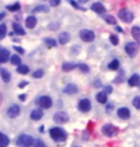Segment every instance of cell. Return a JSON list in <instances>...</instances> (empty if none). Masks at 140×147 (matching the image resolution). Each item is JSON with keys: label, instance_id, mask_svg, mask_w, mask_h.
<instances>
[{"label": "cell", "instance_id": "37", "mask_svg": "<svg viewBox=\"0 0 140 147\" xmlns=\"http://www.w3.org/2000/svg\"><path fill=\"white\" fill-rule=\"evenodd\" d=\"M133 105L137 109H139L140 110V96H138V97H135L134 99H133Z\"/></svg>", "mask_w": 140, "mask_h": 147}, {"label": "cell", "instance_id": "11", "mask_svg": "<svg viewBox=\"0 0 140 147\" xmlns=\"http://www.w3.org/2000/svg\"><path fill=\"white\" fill-rule=\"evenodd\" d=\"M117 115L120 119H129L130 118V110L127 107H122L117 110Z\"/></svg>", "mask_w": 140, "mask_h": 147}, {"label": "cell", "instance_id": "25", "mask_svg": "<svg viewBox=\"0 0 140 147\" xmlns=\"http://www.w3.org/2000/svg\"><path fill=\"white\" fill-rule=\"evenodd\" d=\"M16 70H17L18 74H21V75H26V74L30 72V67L27 66V65H22V64H21V65L17 66Z\"/></svg>", "mask_w": 140, "mask_h": 147}, {"label": "cell", "instance_id": "18", "mask_svg": "<svg viewBox=\"0 0 140 147\" xmlns=\"http://www.w3.org/2000/svg\"><path fill=\"white\" fill-rule=\"evenodd\" d=\"M70 40V33L69 32H62V33L59 34V37H58V42L60 43V44H67L68 42Z\"/></svg>", "mask_w": 140, "mask_h": 147}, {"label": "cell", "instance_id": "24", "mask_svg": "<svg viewBox=\"0 0 140 147\" xmlns=\"http://www.w3.org/2000/svg\"><path fill=\"white\" fill-rule=\"evenodd\" d=\"M76 67H77V65L75 63H64L62 65L63 71H71V70H74V69H76Z\"/></svg>", "mask_w": 140, "mask_h": 147}, {"label": "cell", "instance_id": "2", "mask_svg": "<svg viewBox=\"0 0 140 147\" xmlns=\"http://www.w3.org/2000/svg\"><path fill=\"white\" fill-rule=\"evenodd\" d=\"M33 144H35L33 137L27 134H21L16 139V145L18 147H31V146H33Z\"/></svg>", "mask_w": 140, "mask_h": 147}, {"label": "cell", "instance_id": "26", "mask_svg": "<svg viewBox=\"0 0 140 147\" xmlns=\"http://www.w3.org/2000/svg\"><path fill=\"white\" fill-rule=\"evenodd\" d=\"M108 69L109 70H118L119 69V60L118 59H113V60L108 64Z\"/></svg>", "mask_w": 140, "mask_h": 147}, {"label": "cell", "instance_id": "36", "mask_svg": "<svg viewBox=\"0 0 140 147\" xmlns=\"http://www.w3.org/2000/svg\"><path fill=\"white\" fill-rule=\"evenodd\" d=\"M77 67L80 69L82 72H88V71H90V67H88L86 64H77Z\"/></svg>", "mask_w": 140, "mask_h": 147}, {"label": "cell", "instance_id": "30", "mask_svg": "<svg viewBox=\"0 0 140 147\" xmlns=\"http://www.w3.org/2000/svg\"><path fill=\"white\" fill-rule=\"evenodd\" d=\"M35 12H48L49 11V7L46 6V5H38L33 9Z\"/></svg>", "mask_w": 140, "mask_h": 147}, {"label": "cell", "instance_id": "6", "mask_svg": "<svg viewBox=\"0 0 140 147\" xmlns=\"http://www.w3.org/2000/svg\"><path fill=\"white\" fill-rule=\"evenodd\" d=\"M117 132H118V129H117L114 125H112V124H106V125L102 126V134L108 136V137L117 135Z\"/></svg>", "mask_w": 140, "mask_h": 147}, {"label": "cell", "instance_id": "23", "mask_svg": "<svg viewBox=\"0 0 140 147\" xmlns=\"http://www.w3.org/2000/svg\"><path fill=\"white\" fill-rule=\"evenodd\" d=\"M10 144V139L3 132H0V147H7Z\"/></svg>", "mask_w": 140, "mask_h": 147}, {"label": "cell", "instance_id": "47", "mask_svg": "<svg viewBox=\"0 0 140 147\" xmlns=\"http://www.w3.org/2000/svg\"><path fill=\"white\" fill-rule=\"evenodd\" d=\"M77 1H79V3H87L88 0H77Z\"/></svg>", "mask_w": 140, "mask_h": 147}, {"label": "cell", "instance_id": "19", "mask_svg": "<svg viewBox=\"0 0 140 147\" xmlns=\"http://www.w3.org/2000/svg\"><path fill=\"white\" fill-rule=\"evenodd\" d=\"M0 75H1V79L4 80V82H10L11 80V74L6 69H4V67H0Z\"/></svg>", "mask_w": 140, "mask_h": 147}, {"label": "cell", "instance_id": "7", "mask_svg": "<svg viewBox=\"0 0 140 147\" xmlns=\"http://www.w3.org/2000/svg\"><path fill=\"white\" fill-rule=\"evenodd\" d=\"M53 120L57 124H65L69 121V117L65 112H57L53 115Z\"/></svg>", "mask_w": 140, "mask_h": 147}, {"label": "cell", "instance_id": "16", "mask_svg": "<svg viewBox=\"0 0 140 147\" xmlns=\"http://www.w3.org/2000/svg\"><path fill=\"white\" fill-rule=\"evenodd\" d=\"M91 10L96 13H103L106 11V7L103 6V4H101V3H93L91 5Z\"/></svg>", "mask_w": 140, "mask_h": 147}, {"label": "cell", "instance_id": "44", "mask_svg": "<svg viewBox=\"0 0 140 147\" xmlns=\"http://www.w3.org/2000/svg\"><path fill=\"white\" fill-rule=\"evenodd\" d=\"M116 30L118 31V32H120V33H123V32H124V31H123V28H122V27H119V26H116Z\"/></svg>", "mask_w": 140, "mask_h": 147}, {"label": "cell", "instance_id": "43", "mask_svg": "<svg viewBox=\"0 0 140 147\" xmlns=\"http://www.w3.org/2000/svg\"><path fill=\"white\" fill-rule=\"evenodd\" d=\"M26 97H27L26 94H20V96H18V98H20V100H22V102L26 99Z\"/></svg>", "mask_w": 140, "mask_h": 147}, {"label": "cell", "instance_id": "4", "mask_svg": "<svg viewBox=\"0 0 140 147\" xmlns=\"http://www.w3.org/2000/svg\"><path fill=\"white\" fill-rule=\"evenodd\" d=\"M124 49H125V53H127L130 58H134L135 55L138 54V52H139V45H138V43L129 42V43L125 44Z\"/></svg>", "mask_w": 140, "mask_h": 147}, {"label": "cell", "instance_id": "10", "mask_svg": "<svg viewBox=\"0 0 140 147\" xmlns=\"http://www.w3.org/2000/svg\"><path fill=\"white\" fill-rule=\"evenodd\" d=\"M20 113H21V108L16 104H12L11 107L7 109V117L11 118V119L17 118L18 115H20Z\"/></svg>", "mask_w": 140, "mask_h": 147}, {"label": "cell", "instance_id": "45", "mask_svg": "<svg viewBox=\"0 0 140 147\" xmlns=\"http://www.w3.org/2000/svg\"><path fill=\"white\" fill-rule=\"evenodd\" d=\"M112 108H113V105H112V104H108V105H107V110H108V112H111Z\"/></svg>", "mask_w": 140, "mask_h": 147}, {"label": "cell", "instance_id": "35", "mask_svg": "<svg viewBox=\"0 0 140 147\" xmlns=\"http://www.w3.org/2000/svg\"><path fill=\"white\" fill-rule=\"evenodd\" d=\"M109 40H111V43L113 45H118V43H119V39H118V37H117L116 34H111L109 36Z\"/></svg>", "mask_w": 140, "mask_h": 147}, {"label": "cell", "instance_id": "46", "mask_svg": "<svg viewBox=\"0 0 140 147\" xmlns=\"http://www.w3.org/2000/svg\"><path fill=\"white\" fill-rule=\"evenodd\" d=\"M4 17H5V13H4V12H0V20H3Z\"/></svg>", "mask_w": 140, "mask_h": 147}, {"label": "cell", "instance_id": "13", "mask_svg": "<svg viewBox=\"0 0 140 147\" xmlns=\"http://www.w3.org/2000/svg\"><path fill=\"white\" fill-rule=\"evenodd\" d=\"M77 91H79L77 90V86L74 85V84H68L67 86L64 87V90H63V92H64L65 94H75Z\"/></svg>", "mask_w": 140, "mask_h": 147}, {"label": "cell", "instance_id": "12", "mask_svg": "<svg viewBox=\"0 0 140 147\" xmlns=\"http://www.w3.org/2000/svg\"><path fill=\"white\" fill-rule=\"evenodd\" d=\"M31 119L32 120H35V121H37V120H41L42 118H43V110H42L41 108H37V109H33L31 112Z\"/></svg>", "mask_w": 140, "mask_h": 147}, {"label": "cell", "instance_id": "20", "mask_svg": "<svg viewBox=\"0 0 140 147\" xmlns=\"http://www.w3.org/2000/svg\"><path fill=\"white\" fill-rule=\"evenodd\" d=\"M96 99H97V102L99 103H102V104H106L107 103V93L105 91H102V92H99V93L96 94Z\"/></svg>", "mask_w": 140, "mask_h": 147}, {"label": "cell", "instance_id": "34", "mask_svg": "<svg viewBox=\"0 0 140 147\" xmlns=\"http://www.w3.org/2000/svg\"><path fill=\"white\" fill-rule=\"evenodd\" d=\"M44 75V71L42 70V69H39V70H36L33 74H32V76H33V79H41L42 76Z\"/></svg>", "mask_w": 140, "mask_h": 147}, {"label": "cell", "instance_id": "5", "mask_svg": "<svg viewBox=\"0 0 140 147\" xmlns=\"http://www.w3.org/2000/svg\"><path fill=\"white\" fill-rule=\"evenodd\" d=\"M37 104H38L41 108H43V109H49L50 107H52V104H53V100H52V98H50L49 96H41V97L37 99Z\"/></svg>", "mask_w": 140, "mask_h": 147}, {"label": "cell", "instance_id": "15", "mask_svg": "<svg viewBox=\"0 0 140 147\" xmlns=\"http://www.w3.org/2000/svg\"><path fill=\"white\" fill-rule=\"evenodd\" d=\"M9 58H10V53H9V50L0 47V64L3 63H6L9 60Z\"/></svg>", "mask_w": 140, "mask_h": 147}, {"label": "cell", "instance_id": "22", "mask_svg": "<svg viewBox=\"0 0 140 147\" xmlns=\"http://www.w3.org/2000/svg\"><path fill=\"white\" fill-rule=\"evenodd\" d=\"M12 28H14V32H15L16 34H18V36H25L26 34V31L23 30L18 24H16V22H14L12 24Z\"/></svg>", "mask_w": 140, "mask_h": 147}, {"label": "cell", "instance_id": "14", "mask_svg": "<svg viewBox=\"0 0 140 147\" xmlns=\"http://www.w3.org/2000/svg\"><path fill=\"white\" fill-rule=\"evenodd\" d=\"M128 85L130 87L140 86V75H138V74H134V75L130 76V79L128 80Z\"/></svg>", "mask_w": 140, "mask_h": 147}, {"label": "cell", "instance_id": "27", "mask_svg": "<svg viewBox=\"0 0 140 147\" xmlns=\"http://www.w3.org/2000/svg\"><path fill=\"white\" fill-rule=\"evenodd\" d=\"M20 9H21V4L20 3H15V4H12V5H6V10L12 11V12L18 11Z\"/></svg>", "mask_w": 140, "mask_h": 147}, {"label": "cell", "instance_id": "28", "mask_svg": "<svg viewBox=\"0 0 140 147\" xmlns=\"http://www.w3.org/2000/svg\"><path fill=\"white\" fill-rule=\"evenodd\" d=\"M67 1H68V3H69L73 7H75L76 10H80V11H85V10H86V9L84 7V6L79 5V3H77V1H75V0H67Z\"/></svg>", "mask_w": 140, "mask_h": 147}, {"label": "cell", "instance_id": "8", "mask_svg": "<svg viewBox=\"0 0 140 147\" xmlns=\"http://www.w3.org/2000/svg\"><path fill=\"white\" fill-rule=\"evenodd\" d=\"M80 38L84 42H92L95 39V33L90 30H81L80 31Z\"/></svg>", "mask_w": 140, "mask_h": 147}, {"label": "cell", "instance_id": "33", "mask_svg": "<svg viewBox=\"0 0 140 147\" xmlns=\"http://www.w3.org/2000/svg\"><path fill=\"white\" fill-rule=\"evenodd\" d=\"M7 31H6V25L5 24H1L0 25V39H3L4 37L6 36Z\"/></svg>", "mask_w": 140, "mask_h": 147}, {"label": "cell", "instance_id": "31", "mask_svg": "<svg viewBox=\"0 0 140 147\" xmlns=\"http://www.w3.org/2000/svg\"><path fill=\"white\" fill-rule=\"evenodd\" d=\"M105 21L107 22V24H109V25H117V20H116L114 16L106 15V16H105Z\"/></svg>", "mask_w": 140, "mask_h": 147}, {"label": "cell", "instance_id": "3", "mask_svg": "<svg viewBox=\"0 0 140 147\" xmlns=\"http://www.w3.org/2000/svg\"><path fill=\"white\" fill-rule=\"evenodd\" d=\"M118 17L123 22H125V24H130V22H133V20H134V13L132 11L127 10V9H122V10H119V12H118Z\"/></svg>", "mask_w": 140, "mask_h": 147}, {"label": "cell", "instance_id": "38", "mask_svg": "<svg viewBox=\"0 0 140 147\" xmlns=\"http://www.w3.org/2000/svg\"><path fill=\"white\" fill-rule=\"evenodd\" d=\"M33 147H47V145L42 140H36L33 144Z\"/></svg>", "mask_w": 140, "mask_h": 147}, {"label": "cell", "instance_id": "9", "mask_svg": "<svg viewBox=\"0 0 140 147\" xmlns=\"http://www.w3.org/2000/svg\"><path fill=\"white\" fill-rule=\"evenodd\" d=\"M77 108L82 113L90 112V110H91V102H90V99H87V98L81 99L80 102H79V104H77Z\"/></svg>", "mask_w": 140, "mask_h": 147}, {"label": "cell", "instance_id": "41", "mask_svg": "<svg viewBox=\"0 0 140 147\" xmlns=\"http://www.w3.org/2000/svg\"><path fill=\"white\" fill-rule=\"evenodd\" d=\"M14 49H15L16 52H18L20 54H23V53H25V50H23L21 47H16V45H15V47H14Z\"/></svg>", "mask_w": 140, "mask_h": 147}, {"label": "cell", "instance_id": "39", "mask_svg": "<svg viewBox=\"0 0 140 147\" xmlns=\"http://www.w3.org/2000/svg\"><path fill=\"white\" fill-rule=\"evenodd\" d=\"M60 3H62V0H49L50 6H53V7H57Z\"/></svg>", "mask_w": 140, "mask_h": 147}, {"label": "cell", "instance_id": "48", "mask_svg": "<svg viewBox=\"0 0 140 147\" xmlns=\"http://www.w3.org/2000/svg\"><path fill=\"white\" fill-rule=\"evenodd\" d=\"M75 147H79V146H75Z\"/></svg>", "mask_w": 140, "mask_h": 147}, {"label": "cell", "instance_id": "21", "mask_svg": "<svg viewBox=\"0 0 140 147\" xmlns=\"http://www.w3.org/2000/svg\"><path fill=\"white\" fill-rule=\"evenodd\" d=\"M132 36H133V38L137 40V43L140 44V27H138V26L133 27L132 28Z\"/></svg>", "mask_w": 140, "mask_h": 147}, {"label": "cell", "instance_id": "32", "mask_svg": "<svg viewBox=\"0 0 140 147\" xmlns=\"http://www.w3.org/2000/svg\"><path fill=\"white\" fill-rule=\"evenodd\" d=\"M44 42H46V44H47V47H49V48H53V47H55V45H57V40L53 39V38H46Z\"/></svg>", "mask_w": 140, "mask_h": 147}, {"label": "cell", "instance_id": "1", "mask_svg": "<svg viewBox=\"0 0 140 147\" xmlns=\"http://www.w3.org/2000/svg\"><path fill=\"white\" fill-rule=\"evenodd\" d=\"M49 135H50V137H52L54 141H57V142H63V141L67 140V137H68V134L63 130V129H60V127L50 129Z\"/></svg>", "mask_w": 140, "mask_h": 147}, {"label": "cell", "instance_id": "42", "mask_svg": "<svg viewBox=\"0 0 140 147\" xmlns=\"http://www.w3.org/2000/svg\"><path fill=\"white\" fill-rule=\"evenodd\" d=\"M29 85V82H26V81H23V82H21L20 85H18V87H20V88H22V87H25V86H27Z\"/></svg>", "mask_w": 140, "mask_h": 147}, {"label": "cell", "instance_id": "40", "mask_svg": "<svg viewBox=\"0 0 140 147\" xmlns=\"http://www.w3.org/2000/svg\"><path fill=\"white\" fill-rule=\"evenodd\" d=\"M112 91H113L112 86H106V87H105V92H106L107 94H108V93H112Z\"/></svg>", "mask_w": 140, "mask_h": 147}, {"label": "cell", "instance_id": "17", "mask_svg": "<svg viewBox=\"0 0 140 147\" xmlns=\"http://www.w3.org/2000/svg\"><path fill=\"white\" fill-rule=\"evenodd\" d=\"M25 24H26L27 28L32 30V28H35L36 25H37V18H36L35 16H29V17H27L26 20H25Z\"/></svg>", "mask_w": 140, "mask_h": 147}, {"label": "cell", "instance_id": "29", "mask_svg": "<svg viewBox=\"0 0 140 147\" xmlns=\"http://www.w3.org/2000/svg\"><path fill=\"white\" fill-rule=\"evenodd\" d=\"M10 61H11L12 65H16V66L21 65V58H20V55H17V54L12 55V57L10 58Z\"/></svg>", "mask_w": 140, "mask_h": 147}]
</instances>
